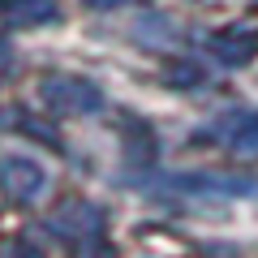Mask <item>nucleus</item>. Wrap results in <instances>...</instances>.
I'll list each match as a JSON object with an SVG mask.
<instances>
[{"label": "nucleus", "mask_w": 258, "mask_h": 258, "mask_svg": "<svg viewBox=\"0 0 258 258\" xmlns=\"http://www.w3.org/2000/svg\"><path fill=\"white\" fill-rule=\"evenodd\" d=\"M203 138H215L232 151H258V112H228L211 129H203Z\"/></svg>", "instance_id": "7ed1b4c3"}, {"label": "nucleus", "mask_w": 258, "mask_h": 258, "mask_svg": "<svg viewBox=\"0 0 258 258\" xmlns=\"http://www.w3.org/2000/svg\"><path fill=\"white\" fill-rule=\"evenodd\" d=\"M0 185H5V194L18 198V203H35L39 194L47 189V172L30 155H5L0 159Z\"/></svg>", "instance_id": "f03ea898"}, {"label": "nucleus", "mask_w": 258, "mask_h": 258, "mask_svg": "<svg viewBox=\"0 0 258 258\" xmlns=\"http://www.w3.org/2000/svg\"><path fill=\"white\" fill-rule=\"evenodd\" d=\"M254 47H258V30H224L215 39V56L224 64H245L254 56Z\"/></svg>", "instance_id": "20e7f679"}, {"label": "nucleus", "mask_w": 258, "mask_h": 258, "mask_svg": "<svg viewBox=\"0 0 258 258\" xmlns=\"http://www.w3.org/2000/svg\"><path fill=\"white\" fill-rule=\"evenodd\" d=\"M43 99L52 112H64V116H86V112L103 108V91L86 78H47Z\"/></svg>", "instance_id": "f257e3e1"}, {"label": "nucleus", "mask_w": 258, "mask_h": 258, "mask_svg": "<svg viewBox=\"0 0 258 258\" xmlns=\"http://www.w3.org/2000/svg\"><path fill=\"white\" fill-rule=\"evenodd\" d=\"M0 258H39L35 245H9V249H0Z\"/></svg>", "instance_id": "39448f33"}]
</instances>
